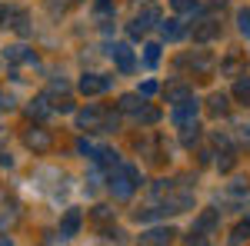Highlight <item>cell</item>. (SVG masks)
<instances>
[{
  "label": "cell",
  "mask_w": 250,
  "mask_h": 246,
  "mask_svg": "<svg viewBox=\"0 0 250 246\" xmlns=\"http://www.w3.org/2000/svg\"><path fill=\"white\" fill-rule=\"evenodd\" d=\"M137 187H140V173H137V167H130V163H117V167H110V193H114L117 200H130Z\"/></svg>",
  "instance_id": "1"
},
{
  "label": "cell",
  "mask_w": 250,
  "mask_h": 246,
  "mask_svg": "<svg viewBox=\"0 0 250 246\" xmlns=\"http://www.w3.org/2000/svg\"><path fill=\"white\" fill-rule=\"evenodd\" d=\"M77 127L80 130H97V133H110L120 127V120H117V114H110V110H104V107H83L77 114Z\"/></svg>",
  "instance_id": "2"
},
{
  "label": "cell",
  "mask_w": 250,
  "mask_h": 246,
  "mask_svg": "<svg viewBox=\"0 0 250 246\" xmlns=\"http://www.w3.org/2000/svg\"><path fill=\"white\" fill-rule=\"evenodd\" d=\"M154 23H160V10H157L154 3H147V7H144V10H140V14L130 20L127 34H130V37H144V34H147V30H150Z\"/></svg>",
  "instance_id": "3"
},
{
  "label": "cell",
  "mask_w": 250,
  "mask_h": 246,
  "mask_svg": "<svg viewBox=\"0 0 250 246\" xmlns=\"http://www.w3.org/2000/svg\"><path fill=\"white\" fill-rule=\"evenodd\" d=\"M23 143H27L34 153H47L50 147H54V136H50L47 130H40V127H27V130H23Z\"/></svg>",
  "instance_id": "4"
},
{
  "label": "cell",
  "mask_w": 250,
  "mask_h": 246,
  "mask_svg": "<svg viewBox=\"0 0 250 246\" xmlns=\"http://www.w3.org/2000/svg\"><path fill=\"white\" fill-rule=\"evenodd\" d=\"M173 240V229L170 227H154V229H144L137 246H170Z\"/></svg>",
  "instance_id": "5"
},
{
  "label": "cell",
  "mask_w": 250,
  "mask_h": 246,
  "mask_svg": "<svg viewBox=\"0 0 250 246\" xmlns=\"http://www.w3.org/2000/svg\"><path fill=\"white\" fill-rule=\"evenodd\" d=\"M110 57H114V63H117L120 74H134L137 60H134V50H130L127 43H114V47H110Z\"/></svg>",
  "instance_id": "6"
},
{
  "label": "cell",
  "mask_w": 250,
  "mask_h": 246,
  "mask_svg": "<svg viewBox=\"0 0 250 246\" xmlns=\"http://www.w3.org/2000/svg\"><path fill=\"white\" fill-rule=\"evenodd\" d=\"M197 100H187V103H177V110L170 114V123L173 127H190L193 120H197Z\"/></svg>",
  "instance_id": "7"
},
{
  "label": "cell",
  "mask_w": 250,
  "mask_h": 246,
  "mask_svg": "<svg viewBox=\"0 0 250 246\" xmlns=\"http://www.w3.org/2000/svg\"><path fill=\"white\" fill-rule=\"evenodd\" d=\"M180 67H193L197 74H210L213 57L207 54V50H197V54H184V57H180Z\"/></svg>",
  "instance_id": "8"
},
{
  "label": "cell",
  "mask_w": 250,
  "mask_h": 246,
  "mask_svg": "<svg viewBox=\"0 0 250 246\" xmlns=\"http://www.w3.org/2000/svg\"><path fill=\"white\" fill-rule=\"evenodd\" d=\"M104 90H110V76H100V74L80 76V94L94 96V94H104Z\"/></svg>",
  "instance_id": "9"
},
{
  "label": "cell",
  "mask_w": 250,
  "mask_h": 246,
  "mask_svg": "<svg viewBox=\"0 0 250 246\" xmlns=\"http://www.w3.org/2000/svg\"><path fill=\"white\" fill-rule=\"evenodd\" d=\"M80 223H83L80 209H67V213H63V220H60V240H70V236H77Z\"/></svg>",
  "instance_id": "10"
},
{
  "label": "cell",
  "mask_w": 250,
  "mask_h": 246,
  "mask_svg": "<svg viewBox=\"0 0 250 246\" xmlns=\"http://www.w3.org/2000/svg\"><path fill=\"white\" fill-rule=\"evenodd\" d=\"M164 96H167V103H187V100H193V90L187 87V83H170L167 90H164Z\"/></svg>",
  "instance_id": "11"
},
{
  "label": "cell",
  "mask_w": 250,
  "mask_h": 246,
  "mask_svg": "<svg viewBox=\"0 0 250 246\" xmlns=\"http://www.w3.org/2000/svg\"><path fill=\"white\" fill-rule=\"evenodd\" d=\"M220 34V23L217 20H200V27H193V40H200V43H207Z\"/></svg>",
  "instance_id": "12"
},
{
  "label": "cell",
  "mask_w": 250,
  "mask_h": 246,
  "mask_svg": "<svg viewBox=\"0 0 250 246\" xmlns=\"http://www.w3.org/2000/svg\"><path fill=\"white\" fill-rule=\"evenodd\" d=\"M27 114L34 116V120H47V116L54 114V107H50V100H47V94H43V96H37V100H34V103L27 107Z\"/></svg>",
  "instance_id": "13"
},
{
  "label": "cell",
  "mask_w": 250,
  "mask_h": 246,
  "mask_svg": "<svg viewBox=\"0 0 250 246\" xmlns=\"http://www.w3.org/2000/svg\"><path fill=\"white\" fill-rule=\"evenodd\" d=\"M3 57L10 60V63H37V57H34V54H30V50H27V47H7V50H3Z\"/></svg>",
  "instance_id": "14"
},
{
  "label": "cell",
  "mask_w": 250,
  "mask_h": 246,
  "mask_svg": "<svg viewBox=\"0 0 250 246\" xmlns=\"http://www.w3.org/2000/svg\"><path fill=\"white\" fill-rule=\"evenodd\" d=\"M160 37H164V40H180V37H184V27H180V20H177V17L160 20Z\"/></svg>",
  "instance_id": "15"
},
{
  "label": "cell",
  "mask_w": 250,
  "mask_h": 246,
  "mask_svg": "<svg viewBox=\"0 0 250 246\" xmlns=\"http://www.w3.org/2000/svg\"><path fill=\"white\" fill-rule=\"evenodd\" d=\"M117 107H120L124 114H140V110H144V96L140 94H124Z\"/></svg>",
  "instance_id": "16"
},
{
  "label": "cell",
  "mask_w": 250,
  "mask_h": 246,
  "mask_svg": "<svg viewBox=\"0 0 250 246\" xmlns=\"http://www.w3.org/2000/svg\"><path fill=\"white\" fill-rule=\"evenodd\" d=\"M144 63H147V67H157V63H160V43H157V40L144 43Z\"/></svg>",
  "instance_id": "17"
},
{
  "label": "cell",
  "mask_w": 250,
  "mask_h": 246,
  "mask_svg": "<svg viewBox=\"0 0 250 246\" xmlns=\"http://www.w3.org/2000/svg\"><path fill=\"white\" fill-rule=\"evenodd\" d=\"M177 14H200V0H170Z\"/></svg>",
  "instance_id": "18"
},
{
  "label": "cell",
  "mask_w": 250,
  "mask_h": 246,
  "mask_svg": "<svg viewBox=\"0 0 250 246\" xmlns=\"http://www.w3.org/2000/svg\"><path fill=\"white\" fill-rule=\"evenodd\" d=\"M207 103H210L207 110H210L213 116H224V114H227V96H224V94H213L210 100H207Z\"/></svg>",
  "instance_id": "19"
},
{
  "label": "cell",
  "mask_w": 250,
  "mask_h": 246,
  "mask_svg": "<svg viewBox=\"0 0 250 246\" xmlns=\"http://www.w3.org/2000/svg\"><path fill=\"white\" fill-rule=\"evenodd\" d=\"M217 227V209H207V213H204V216H200V220H197V233H207V229H213Z\"/></svg>",
  "instance_id": "20"
},
{
  "label": "cell",
  "mask_w": 250,
  "mask_h": 246,
  "mask_svg": "<svg viewBox=\"0 0 250 246\" xmlns=\"http://www.w3.org/2000/svg\"><path fill=\"white\" fill-rule=\"evenodd\" d=\"M233 96H237L240 103H250V76H244V80L233 83Z\"/></svg>",
  "instance_id": "21"
},
{
  "label": "cell",
  "mask_w": 250,
  "mask_h": 246,
  "mask_svg": "<svg viewBox=\"0 0 250 246\" xmlns=\"http://www.w3.org/2000/svg\"><path fill=\"white\" fill-rule=\"evenodd\" d=\"M10 17H14V23H10V27L17 30L20 37H27V34H30V23H27V14H23V10H17V14H10Z\"/></svg>",
  "instance_id": "22"
},
{
  "label": "cell",
  "mask_w": 250,
  "mask_h": 246,
  "mask_svg": "<svg viewBox=\"0 0 250 246\" xmlns=\"http://www.w3.org/2000/svg\"><path fill=\"white\" fill-rule=\"evenodd\" d=\"M134 116H137V123H147V127H150V123H157V120H160V110L144 107V110H140V114H134Z\"/></svg>",
  "instance_id": "23"
},
{
  "label": "cell",
  "mask_w": 250,
  "mask_h": 246,
  "mask_svg": "<svg viewBox=\"0 0 250 246\" xmlns=\"http://www.w3.org/2000/svg\"><path fill=\"white\" fill-rule=\"evenodd\" d=\"M244 236H250V220H244L240 227L233 229V236H230V243L237 246V243H244Z\"/></svg>",
  "instance_id": "24"
},
{
  "label": "cell",
  "mask_w": 250,
  "mask_h": 246,
  "mask_svg": "<svg viewBox=\"0 0 250 246\" xmlns=\"http://www.w3.org/2000/svg\"><path fill=\"white\" fill-rule=\"evenodd\" d=\"M157 90H160V87H157L154 80H144V83H140V90H137V94H140V96H144V100H147V96H154Z\"/></svg>",
  "instance_id": "25"
},
{
  "label": "cell",
  "mask_w": 250,
  "mask_h": 246,
  "mask_svg": "<svg viewBox=\"0 0 250 246\" xmlns=\"http://www.w3.org/2000/svg\"><path fill=\"white\" fill-rule=\"evenodd\" d=\"M237 20H240V34H244V37H250V10H240V14H237Z\"/></svg>",
  "instance_id": "26"
},
{
  "label": "cell",
  "mask_w": 250,
  "mask_h": 246,
  "mask_svg": "<svg viewBox=\"0 0 250 246\" xmlns=\"http://www.w3.org/2000/svg\"><path fill=\"white\" fill-rule=\"evenodd\" d=\"M110 216H114V209H110V207H94V220H97V223H104V220H110Z\"/></svg>",
  "instance_id": "27"
},
{
  "label": "cell",
  "mask_w": 250,
  "mask_h": 246,
  "mask_svg": "<svg viewBox=\"0 0 250 246\" xmlns=\"http://www.w3.org/2000/svg\"><path fill=\"white\" fill-rule=\"evenodd\" d=\"M233 160H237V156H233V150H227V153H224V160H217V167H220V170L227 173V170L233 167Z\"/></svg>",
  "instance_id": "28"
},
{
  "label": "cell",
  "mask_w": 250,
  "mask_h": 246,
  "mask_svg": "<svg viewBox=\"0 0 250 246\" xmlns=\"http://www.w3.org/2000/svg\"><path fill=\"white\" fill-rule=\"evenodd\" d=\"M220 70H224V74H237V70H240V60H227V63H224V67H220Z\"/></svg>",
  "instance_id": "29"
},
{
  "label": "cell",
  "mask_w": 250,
  "mask_h": 246,
  "mask_svg": "<svg viewBox=\"0 0 250 246\" xmlns=\"http://www.w3.org/2000/svg\"><path fill=\"white\" fill-rule=\"evenodd\" d=\"M10 107H14V96H10V94H3V90H0V110H10Z\"/></svg>",
  "instance_id": "30"
},
{
  "label": "cell",
  "mask_w": 250,
  "mask_h": 246,
  "mask_svg": "<svg viewBox=\"0 0 250 246\" xmlns=\"http://www.w3.org/2000/svg\"><path fill=\"white\" fill-rule=\"evenodd\" d=\"M187 246H207V240H204V236H200V233H193L190 240H187Z\"/></svg>",
  "instance_id": "31"
},
{
  "label": "cell",
  "mask_w": 250,
  "mask_h": 246,
  "mask_svg": "<svg viewBox=\"0 0 250 246\" xmlns=\"http://www.w3.org/2000/svg\"><path fill=\"white\" fill-rule=\"evenodd\" d=\"M0 246H14V243H10V240H7V236H0Z\"/></svg>",
  "instance_id": "32"
},
{
  "label": "cell",
  "mask_w": 250,
  "mask_h": 246,
  "mask_svg": "<svg viewBox=\"0 0 250 246\" xmlns=\"http://www.w3.org/2000/svg\"><path fill=\"white\" fill-rule=\"evenodd\" d=\"M7 17H10V14H7V10H3V7H0V20H7Z\"/></svg>",
  "instance_id": "33"
}]
</instances>
